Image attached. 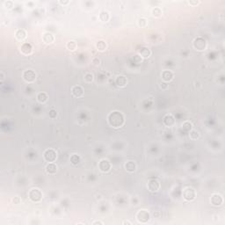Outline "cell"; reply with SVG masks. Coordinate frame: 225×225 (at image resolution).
Returning a JSON list of instances; mask_svg holds the SVG:
<instances>
[{
	"instance_id": "f35d334b",
	"label": "cell",
	"mask_w": 225,
	"mask_h": 225,
	"mask_svg": "<svg viewBox=\"0 0 225 225\" xmlns=\"http://www.w3.org/2000/svg\"><path fill=\"white\" fill-rule=\"evenodd\" d=\"M97 224H103V223H102V222H100V221H96V222H93V223H92V225H97Z\"/></svg>"
},
{
	"instance_id": "ffe728a7",
	"label": "cell",
	"mask_w": 225,
	"mask_h": 225,
	"mask_svg": "<svg viewBox=\"0 0 225 225\" xmlns=\"http://www.w3.org/2000/svg\"><path fill=\"white\" fill-rule=\"evenodd\" d=\"M57 172V166L54 163H49V165L46 166V173L48 174L53 175L55 174Z\"/></svg>"
},
{
	"instance_id": "6da1fadb",
	"label": "cell",
	"mask_w": 225,
	"mask_h": 225,
	"mask_svg": "<svg viewBox=\"0 0 225 225\" xmlns=\"http://www.w3.org/2000/svg\"><path fill=\"white\" fill-rule=\"evenodd\" d=\"M108 124L112 127L119 128L124 125L125 123V118L122 112L120 111H113L108 114L107 117Z\"/></svg>"
},
{
	"instance_id": "1f68e13d",
	"label": "cell",
	"mask_w": 225,
	"mask_h": 225,
	"mask_svg": "<svg viewBox=\"0 0 225 225\" xmlns=\"http://www.w3.org/2000/svg\"><path fill=\"white\" fill-rule=\"evenodd\" d=\"M56 115H57V114H56V111L55 110V109H51L50 111V117L51 119H55V118H56Z\"/></svg>"
},
{
	"instance_id": "8fae6325",
	"label": "cell",
	"mask_w": 225,
	"mask_h": 225,
	"mask_svg": "<svg viewBox=\"0 0 225 225\" xmlns=\"http://www.w3.org/2000/svg\"><path fill=\"white\" fill-rule=\"evenodd\" d=\"M71 93L76 98H81L84 95V89H83L82 86H80V85H74L71 88Z\"/></svg>"
},
{
	"instance_id": "d6a6232c",
	"label": "cell",
	"mask_w": 225,
	"mask_h": 225,
	"mask_svg": "<svg viewBox=\"0 0 225 225\" xmlns=\"http://www.w3.org/2000/svg\"><path fill=\"white\" fill-rule=\"evenodd\" d=\"M134 60H135V61H136V63H140L142 62V58H141V56H140L139 55H134Z\"/></svg>"
},
{
	"instance_id": "30bf717a",
	"label": "cell",
	"mask_w": 225,
	"mask_h": 225,
	"mask_svg": "<svg viewBox=\"0 0 225 225\" xmlns=\"http://www.w3.org/2000/svg\"><path fill=\"white\" fill-rule=\"evenodd\" d=\"M210 201H211L212 205L218 207V206H221L224 203V199H223V197H222L221 194H214L211 196Z\"/></svg>"
},
{
	"instance_id": "9c48e42d",
	"label": "cell",
	"mask_w": 225,
	"mask_h": 225,
	"mask_svg": "<svg viewBox=\"0 0 225 225\" xmlns=\"http://www.w3.org/2000/svg\"><path fill=\"white\" fill-rule=\"evenodd\" d=\"M160 182L157 179V178H152L150 179L148 182V189L150 192L152 193H156L160 189Z\"/></svg>"
},
{
	"instance_id": "f546056e",
	"label": "cell",
	"mask_w": 225,
	"mask_h": 225,
	"mask_svg": "<svg viewBox=\"0 0 225 225\" xmlns=\"http://www.w3.org/2000/svg\"><path fill=\"white\" fill-rule=\"evenodd\" d=\"M84 79L86 83H92L94 79V76L92 73H86L84 76Z\"/></svg>"
},
{
	"instance_id": "5b68a950",
	"label": "cell",
	"mask_w": 225,
	"mask_h": 225,
	"mask_svg": "<svg viewBox=\"0 0 225 225\" xmlns=\"http://www.w3.org/2000/svg\"><path fill=\"white\" fill-rule=\"evenodd\" d=\"M194 48L198 51H204L207 49V42L202 37H197L193 42Z\"/></svg>"
},
{
	"instance_id": "8d00e7d4",
	"label": "cell",
	"mask_w": 225,
	"mask_h": 225,
	"mask_svg": "<svg viewBox=\"0 0 225 225\" xmlns=\"http://www.w3.org/2000/svg\"><path fill=\"white\" fill-rule=\"evenodd\" d=\"M92 63H93L94 64L98 65V64L100 63V59H99V58H93V59H92Z\"/></svg>"
},
{
	"instance_id": "836d02e7",
	"label": "cell",
	"mask_w": 225,
	"mask_h": 225,
	"mask_svg": "<svg viewBox=\"0 0 225 225\" xmlns=\"http://www.w3.org/2000/svg\"><path fill=\"white\" fill-rule=\"evenodd\" d=\"M12 202H13L14 204H20V203L21 202V200H20V198L19 196H16V197H14V198L12 199Z\"/></svg>"
},
{
	"instance_id": "ac0fdd59",
	"label": "cell",
	"mask_w": 225,
	"mask_h": 225,
	"mask_svg": "<svg viewBox=\"0 0 225 225\" xmlns=\"http://www.w3.org/2000/svg\"><path fill=\"white\" fill-rule=\"evenodd\" d=\"M124 167H125L126 171L127 173H135V170H136V165L133 161H127V162H126Z\"/></svg>"
},
{
	"instance_id": "44dd1931",
	"label": "cell",
	"mask_w": 225,
	"mask_h": 225,
	"mask_svg": "<svg viewBox=\"0 0 225 225\" xmlns=\"http://www.w3.org/2000/svg\"><path fill=\"white\" fill-rule=\"evenodd\" d=\"M36 99H37V101H38V102H40V103H42V104H44V103H46V102L48 101V100H49V96H48V94H47L46 92H39V93L37 94Z\"/></svg>"
},
{
	"instance_id": "ab89813d",
	"label": "cell",
	"mask_w": 225,
	"mask_h": 225,
	"mask_svg": "<svg viewBox=\"0 0 225 225\" xmlns=\"http://www.w3.org/2000/svg\"><path fill=\"white\" fill-rule=\"evenodd\" d=\"M122 224H131V223H130V222H128V221H125V222H123V223H122Z\"/></svg>"
},
{
	"instance_id": "cb8c5ba5",
	"label": "cell",
	"mask_w": 225,
	"mask_h": 225,
	"mask_svg": "<svg viewBox=\"0 0 225 225\" xmlns=\"http://www.w3.org/2000/svg\"><path fill=\"white\" fill-rule=\"evenodd\" d=\"M70 160H71V163L73 165H77L80 163L81 158H80V157H79L78 155H76V154H73V155H71V156Z\"/></svg>"
},
{
	"instance_id": "7c38bea8",
	"label": "cell",
	"mask_w": 225,
	"mask_h": 225,
	"mask_svg": "<svg viewBox=\"0 0 225 225\" xmlns=\"http://www.w3.org/2000/svg\"><path fill=\"white\" fill-rule=\"evenodd\" d=\"M20 52L25 55H29L33 53V46L30 43L25 42L20 46Z\"/></svg>"
},
{
	"instance_id": "4dcf8cb0",
	"label": "cell",
	"mask_w": 225,
	"mask_h": 225,
	"mask_svg": "<svg viewBox=\"0 0 225 225\" xmlns=\"http://www.w3.org/2000/svg\"><path fill=\"white\" fill-rule=\"evenodd\" d=\"M4 5L5 8L7 9H12L13 7V2L11 1V0H7V1H4Z\"/></svg>"
},
{
	"instance_id": "2e32d148",
	"label": "cell",
	"mask_w": 225,
	"mask_h": 225,
	"mask_svg": "<svg viewBox=\"0 0 225 225\" xmlns=\"http://www.w3.org/2000/svg\"><path fill=\"white\" fill-rule=\"evenodd\" d=\"M138 53H139V55L143 58H149L151 55V50L148 47H144V46L140 48Z\"/></svg>"
},
{
	"instance_id": "8992f818",
	"label": "cell",
	"mask_w": 225,
	"mask_h": 225,
	"mask_svg": "<svg viewBox=\"0 0 225 225\" xmlns=\"http://www.w3.org/2000/svg\"><path fill=\"white\" fill-rule=\"evenodd\" d=\"M43 157L44 159L49 162V163H53L56 160V157H57V154H56V151L53 149H48L44 151L43 153Z\"/></svg>"
},
{
	"instance_id": "603a6c76",
	"label": "cell",
	"mask_w": 225,
	"mask_h": 225,
	"mask_svg": "<svg viewBox=\"0 0 225 225\" xmlns=\"http://www.w3.org/2000/svg\"><path fill=\"white\" fill-rule=\"evenodd\" d=\"M96 49L97 50H99L100 52H104L105 50H106V48H107V45H106V42L103 40H100L97 43H96Z\"/></svg>"
},
{
	"instance_id": "277c9868",
	"label": "cell",
	"mask_w": 225,
	"mask_h": 225,
	"mask_svg": "<svg viewBox=\"0 0 225 225\" xmlns=\"http://www.w3.org/2000/svg\"><path fill=\"white\" fill-rule=\"evenodd\" d=\"M182 196H183L184 200H186V201H193L196 198V193L193 187L188 186V187H186L183 189Z\"/></svg>"
},
{
	"instance_id": "f1b7e54d",
	"label": "cell",
	"mask_w": 225,
	"mask_h": 225,
	"mask_svg": "<svg viewBox=\"0 0 225 225\" xmlns=\"http://www.w3.org/2000/svg\"><path fill=\"white\" fill-rule=\"evenodd\" d=\"M147 25H148V20H147V19H145V18H141V19H139V20H138V25H139L141 28L146 27Z\"/></svg>"
},
{
	"instance_id": "4fadbf2b",
	"label": "cell",
	"mask_w": 225,
	"mask_h": 225,
	"mask_svg": "<svg viewBox=\"0 0 225 225\" xmlns=\"http://www.w3.org/2000/svg\"><path fill=\"white\" fill-rule=\"evenodd\" d=\"M163 122L166 127H173L175 125V118L172 115V114H166L164 119H163Z\"/></svg>"
},
{
	"instance_id": "d4e9b609",
	"label": "cell",
	"mask_w": 225,
	"mask_h": 225,
	"mask_svg": "<svg viewBox=\"0 0 225 225\" xmlns=\"http://www.w3.org/2000/svg\"><path fill=\"white\" fill-rule=\"evenodd\" d=\"M151 13H152V15H153L155 18H159V17L162 16L163 12H162L161 8H159V7H155V8L152 9Z\"/></svg>"
},
{
	"instance_id": "9a60e30c",
	"label": "cell",
	"mask_w": 225,
	"mask_h": 225,
	"mask_svg": "<svg viewBox=\"0 0 225 225\" xmlns=\"http://www.w3.org/2000/svg\"><path fill=\"white\" fill-rule=\"evenodd\" d=\"M42 41L45 44H51L55 41V36L50 32H46L42 34Z\"/></svg>"
},
{
	"instance_id": "d6986e66",
	"label": "cell",
	"mask_w": 225,
	"mask_h": 225,
	"mask_svg": "<svg viewBox=\"0 0 225 225\" xmlns=\"http://www.w3.org/2000/svg\"><path fill=\"white\" fill-rule=\"evenodd\" d=\"M115 83H116V85L118 87H125L127 85V80L126 78L124 76H118L115 79Z\"/></svg>"
},
{
	"instance_id": "4316f807",
	"label": "cell",
	"mask_w": 225,
	"mask_h": 225,
	"mask_svg": "<svg viewBox=\"0 0 225 225\" xmlns=\"http://www.w3.org/2000/svg\"><path fill=\"white\" fill-rule=\"evenodd\" d=\"M76 47H77V45H76V43L74 41H71V42H67V44H66L67 50H70V51H74V50H76Z\"/></svg>"
},
{
	"instance_id": "e0dca14e",
	"label": "cell",
	"mask_w": 225,
	"mask_h": 225,
	"mask_svg": "<svg viewBox=\"0 0 225 225\" xmlns=\"http://www.w3.org/2000/svg\"><path fill=\"white\" fill-rule=\"evenodd\" d=\"M15 38L19 41V42H23L26 38V32H25L24 29H18L16 32H15Z\"/></svg>"
},
{
	"instance_id": "3957f363",
	"label": "cell",
	"mask_w": 225,
	"mask_h": 225,
	"mask_svg": "<svg viewBox=\"0 0 225 225\" xmlns=\"http://www.w3.org/2000/svg\"><path fill=\"white\" fill-rule=\"evenodd\" d=\"M135 218L140 224H147L150 220V215L149 211H147L145 209H140L136 213Z\"/></svg>"
},
{
	"instance_id": "5bb4252c",
	"label": "cell",
	"mask_w": 225,
	"mask_h": 225,
	"mask_svg": "<svg viewBox=\"0 0 225 225\" xmlns=\"http://www.w3.org/2000/svg\"><path fill=\"white\" fill-rule=\"evenodd\" d=\"M173 76H174V75H173V71H164L161 73L162 80L165 83H168V82L172 81L173 79Z\"/></svg>"
},
{
	"instance_id": "ba28073f",
	"label": "cell",
	"mask_w": 225,
	"mask_h": 225,
	"mask_svg": "<svg viewBox=\"0 0 225 225\" xmlns=\"http://www.w3.org/2000/svg\"><path fill=\"white\" fill-rule=\"evenodd\" d=\"M111 167H112L111 163L107 159H101L99 162V169H100V172H102L104 173L110 172Z\"/></svg>"
},
{
	"instance_id": "83f0119b",
	"label": "cell",
	"mask_w": 225,
	"mask_h": 225,
	"mask_svg": "<svg viewBox=\"0 0 225 225\" xmlns=\"http://www.w3.org/2000/svg\"><path fill=\"white\" fill-rule=\"evenodd\" d=\"M182 127H183V130L186 131V132H190L192 129H193V125L191 122H185L183 124H182Z\"/></svg>"
},
{
	"instance_id": "74e56055",
	"label": "cell",
	"mask_w": 225,
	"mask_h": 225,
	"mask_svg": "<svg viewBox=\"0 0 225 225\" xmlns=\"http://www.w3.org/2000/svg\"><path fill=\"white\" fill-rule=\"evenodd\" d=\"M0 80L1 81H4V75L3 72H0Z\"/></svg>"
},
{
	"instance_id": "7402d4cb",
	"label": "cell",
	"mask_w": 225,
	"mask_h": 225,
	"mask_svg": "<svg viewBox=\"0 0 225 225\" xmlns=\"http://www.w3.org/2000/svg\"><path fill=\"white\" fill-rule=\"evenodd\" d=\"M99 19L100 20V21L102 22H107L110 20V15L109 12L106 11H102L100 12V15H99Z\"/></svg>"
},
{
	"instance_id": "484cf974",
	"label": "cell",
	"mask_w": 225,
	"mask_h": 225,
	"mask_svg": "<svg viewBox=\"0 0 225 225\" xmlns=\"http://www.w3.org/2000/svg\"><path fill=\"white\" fill-rule=\"evenodd\" d=\"M189 137H190V139H192V140H197V139H199V137H200V133L197 131V130H191L190 132H189Z\"/></svg>"
},
{
	"instance_id": "e575fe53",
	"label": "cell",
	"mask_w": 225,
	"mask_h": 225,
	"mask_svg": "<svg viewBox=\"0 0 225 225\" xmlns=\"http://www.w3.org/2000/svg\"><path fill=\"white\" fill-rule=\"evenodd\" d=\"M59 4H62V5H68L70 4V1L69 0H60Z\"/></svg>"
},
{
	"instance_id": "7a4b0ae2",
	"label": "cell",
	"mask_w": 225,
	"mask_h": 225,
	"mask_svg": "<svg viewBox=\"0 0 225 225\" xmlns=\"http://www.w3.org/2000/svg\"><path fill=\"white\" fill-rule=\"evenodd\" d=\"M28 198L33 202H40L43 198V194L39 188H32L28 192Z\"/></svg>"
},
{
	"instance_id": "52a82bcc",
	"label": "cell",
	"mask_w": 225,
	"mask_h": 225,
	"mask_svg": "<svg viewBox=\"0 0 225 225\" xmlns=\"http://www.w3.org/2000/svg\"><path fill=\"white\" fill-rule=\"evenodd\" d=\"M23 79L25 80L26 83H33L36 80V74L32 70H26L23 72Z\"/></svg>"
},
{
	"instance_id": "d590c367",
	"label": "cell",
	"mask_w": 225,
	"mask_h": 225,
	"mask_svg": "<svg viewBox=\"0 0 225 225\" xmlns=\"http://www.w3.org/2000/svg\"><path fill=\"white\" fill-rule=\"evenodd\" d=\"M188 4H189L190 5L194 6V5L199 4H200V1H193V0H190V1H188Z\"/></svg>"
}]
</instances>
